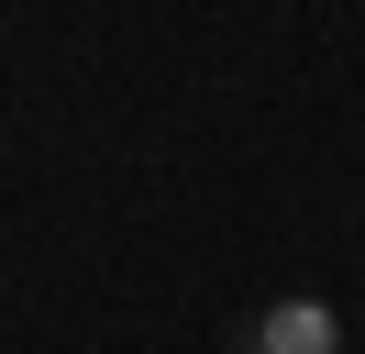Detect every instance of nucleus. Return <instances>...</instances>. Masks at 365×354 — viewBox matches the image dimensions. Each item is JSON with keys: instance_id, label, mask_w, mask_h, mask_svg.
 Here are the masks:
<instances>
[{"instance_id": "f257e3e1", "label": "nucleus", "mask_w": 365, "mask_h": 354, "mask_svg": "<svg viewBox=\"0 0 365 354\" xmlns=\"http://www.w3.org/2000/svg\"><path fill=\"white\" fill-rule=\"evenodd\" d=\"M255 354H343V321L321 299H277L266 332H255Z\"/></svg>"}]
</instances>
